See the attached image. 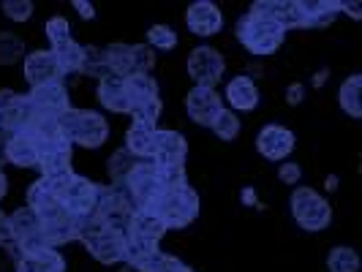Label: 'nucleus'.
<instances>
[{
	"instance_id": "obj_1",
	"label": "nucleus",
	"mask_w": 362,
	"mask_h": 272,
	"mask_svg": "<svg viewBox=\"0 0 362 272\" xmlns=\"http://www.w3.org/2000/svg\"><path fill=\"white\" fill-rule=\"evenodd\" d=\"M76 237L88 245L93 259L101 261V264H117V261L126 259V235L104 226L95 215L79 220Z\"/></svg>"
},
{
	"instance_id": "obj_2",
	"label": "nucleus",
	"mask_w": 362,
	"mask_h": 272,
	"mask_svg": "<svg viewBox=\"0 0 362 272\" xmlns=\"http://www.w3.org/2000/svg\"><path fill=\"white\" fill-rule=\"evenodd\" d=\"M57 123L71 147L79 145L85 150H95L109 139V123L90 109H69Z\"/></svg>"
},
{
	"instance_id": "obj_3",
	"label": "nucleus",
	"mask_w": 362,
	"mask_h": 272,
	"mask_svg": "<svg viewBox=\"0 0 362 272\" xmlns=\"http://www.w3.org/2000/svg\"><path fill=\"white\" fill-rule=\"evenodd\" d=\"M52 182L54 199L57 204L74 215L76 220H85L95 213V201H98V185L88 177H79V175H66L60 180H49Z\"/></svg>"
},
{
	"instance_id": "obj_4",
	"label": "nucleus",
	"mask_w": 362,
	"mask_h": 272,
	"mask_svg": "<svg viewBox=\"0 0 362 272\" xmlns=\"http://www.w3.org/2000/svg\"><path fill=\"white\" fill-rule=\"evenodd\" d=\"M235 33L240 38V44L251 54H259V57H267V54L278 52L281 44H284V36H286L275 22L259 17L254 11H248L245 17L237 19Z\"/></svg>"
},
{
	"instance_id": "obj_5",
	"label": "nucleus",
	"mask_w": 362,
	"mask_h": 272,
	"mask_svg": "<svg viewBox=\"0 0 362 272\" xmlns=\"http://www.w3.org/2000/svg\"><path fill=\"white\" fill-rule=\"evenodd\" d=\"M153 213L161 218L166 229H185L199 215V196L188 182L177 188H166Z\"/></svg>"
},
{
	"instance_id": "obj_6",
	"label": "nucleus",
	"mask_w": 362,
	"mask_h": 272,
	"mask_svg": "<svg viewBox=\"0 0 362 272\" xmlns=\"http://www.w3.org/2000/svg\"><path fill=\"white\" fill-rule=\"evenodd\" d=\"M120 191H123L128 196V201L134 204V210H147V213H153L166 188H163L161 177H158L156 163L139 161L131 169V175L126 177V182L120 185Z\"/></svg>"
},
{
	"instance_id": "obj_7",
	"label": "nucleus",
	"mask_w": 362,
	"mask_h": 272,
	"mask_svg": "<svg viewBox=\"0 0 362 272\" xmlns=\"http://www.w3.org/2000/svg\"><path fill=\"white\" fill-rule=\"evenodd\" d=\"M126 82V101H128V114L134 120H142V123H153L161 117L163 104L161 95H158V85L153 76H128Z\"/></svg>"
},
{
	"instance_id": "obj_8",
	"label": "nucleus",
	"mask_w": 362,
	"mask_h": 272,
	"mask_svg": "<svg viewBox=\"0 0 362 272\" xmlns=\"http://www.w3.org/2000/svg\"><path fill=\"white\" fill-rule=\"evenodd\" d=\"M289 207H291V215L294 220L305 229V232H322L329 226V220H332V210H329V204L322 194H316L313 188H294L291 191V199H289Z\"/></svg>"
},
{
	"instance_id": "obj_9",
	"label": "nucleus",
	"mask_w": 362,
	"mask_h": 272,
	"mask_svg": "<svg viewBox=\"0 0 362 272\" xmlns=\"http://www.w3.org/2000/svg\"><path fill=\"white\" fill-rule=\"evenodd\" d=\"M134 213H136L134 204L128 201V196L120 191V188H115V185L101 188V185H98V201H95V213H93V215L98 218L104 226L126 235V229H128V223H131V218H134Z\"/></svg>"
},
{
	"instance_id": "obj_10",
	"label": "nucleus",
	"mask_w": 362,
	"mask_h": 272,
	"mask_svg": "<svg viewBox=\"0 0 362 272\" xmlns=\"http://www.w3.org/2000/svg\"><path fill=\"white\" fill-rule=\"evenodd\" d=\"M226 63L223 54L213 49V47H197L188 54V76L194 79V88H213L223 79Z\"/></svg>"
},
{
	"instance_id": "obj_11",
	"label": "nucleus",
	"mask_w": 362,
	"mask_h": 272,
	"mask_svg": "<svg viewBox=\"0 0 362 272\" xmlns=\"http://www.w3.org/2000/svg\"><path fill=\"white\" fill-rule=\"evenodd\" d=\"M185 158H188V142L180 131H161L156 134V150H153V158L156 169L163 172H185Z\"/></svg>"
},
{
	"instance_id": "obj_12",
	"label": "nucleus",
	"mask_w": 362,
	"mask_h": 272,
	"mask_svg": "<svg viewBox=\"0 0 362 272\" xmlns=\"http://www.w3.org/2000/svg\"><path fill=\"white\" fill-rule=\"evenodd\" d=\"M30 104V114L33 117H49V120H60L71 104H69V90L63 85H44V88H33L28 95Z\"/></svg>"
},
{
	"instance_id": "obj_13",
	"label": "nucleus",
	"mask_w": 362,
	"mask_h": 272,
	"mask_svg": "<svg viewBox=\"0 0 362 272\" xmlns=\"http://www.w3.org/2000/svg\"><path fill=\"white\" fill-rule=\"evenodd\" d=\"M259 17L275 22L284 33L286 30H303L305 28V11H303V3H291V0H278V3H270V0H259L251 8Z\"/></svg>"
},
{
	"instance_id": "obj_14",
	"label": "nucleus",
	"mask_w": 362,
	"mask_h": 272,
	"mask_svg": "<svg viewBox=\"0 0 362 272\" xmlns=\"http://www.w3.org/2000/svg\"><path fill=\"white\" fill-rule=\"evenodd\" d=\"M28 120H30L28 95H19L14 90H0V131L6 136L22 134Z\"/></svg>"
},
{
	"instance_id": "obj_15",
	"label": "nucleus",
	"mask_w": 362,
	"mask_h": 272,
	"mask_svg": "<svg viewBox=\"0 0 362 272\" xmlns=\"http://www.w3.org/2000/svg\"><path fill=\"white\" fill-rule=\"evenodd\" d=\"M25 79L33 88H44V85H60L63 71L54 60L49 49H36V52L25 54Z\"/></svg>"
},
{
	"instance_id": "obj_16",
	"label": "nucleus",
	"mask_w": 362,
	"mask_h": 272,
	"mask_svg": "<svg viewBox=\"0 0 362 272\" xmlns=\"http://www.w3.org/2000/svg\"><path fill=\"white\" fill-rule=\"evenodd\" d=\"M223 109V98L213 88H194L185 95V112L197 126H213L218 112Z\"/></svg>"
},
{
	"instance_id": "obj_17",
	"label": "nucleus",
	"mask_w": 362,
	"mask_h": 272,
	"mask_svg": "<svg viewBox=\"0 0 362 272\" xmlns=\"http://www.w3.org/2000/svg\"><path fill=\"white\" fill-rule=\"evenodd\" d=\"M294 134H291L289 128L284 126H264L259 131V136H256V150L267 158V161H284L286 155H289L291 150H294Z\"/></svg>"
},
{
	"instance_id": "obj_18",
	"label": "nucleus",
	"mask_w": 362,
	"mask_h": 272,
	"mask_svg": "<svg viewBox=\"0 0 362 272\" xmlns=\"http://www.w3.org/2000/svg\"><path fill=\"white\" fill-rule=\"evenodd\" d=\"M185 22H188V30H191V33H197V36H202V38H210V36H216V33H221V28H223V14H221V8H218L216 3L197 0V3L188 6Z\"/></svg>"
},
{
	"instance_id": "obj_19",
	"label": "nucleus",
	"mask_w": 362,
	"mask_h": 272,
	"mask_svg": "<svg viewBox=\"0 0 362 272\" xmlns=\"http://www.w3.org/2000/svg\"><path fill=\"white\" fill-rule=\"evenodd\" d=\"M41 220V235L47 240L49 248H57V245H66L76 240V229H79V220L74 215H69L63 207L52 210L49 215L38 218Z\"/></svg>"
},
{
	"instance_id": "obj_20",
	"label": "nucleus",
	"mask_w": 362,
	"mask_h": 272,
	"mask_svg": "<svg viewBox=\"0 0 362 272\" xmlns=\"http://www.w3.org/2000/svg\"><path fill=\"white\" fill-rule=\"evenodd\" d=\"M71 155H74V150L69 142L41 150V153H38L41 177H44V180H60V177L71 175Z\"/></svg>"
},
{
	"instance_id": "obj_21",
	"label": "nucleus",
	"mask_w": 362,
	"mask_h": 272,
	"mask_svg": "<svg viewBox=\"0 0 362 272\" xmlns=\"http://www.w3.org/2000/svg\"><path fill=\"white\" fill-rule=\"evenodd\" d=\"M156 134H158V128L153 126V123L134 120L131 128L126 131V150L136 161H150L153 150H156Z\"/></svg>"
},
{
	"instance_id": "obj_22",
	"label": "nucleus",
	"mask_w": 362,
	"mask_h": 272,
	"mask_svg": "<svg viewBox=\"0 0 362 272\" xmlns=\"http://www.w3.org/2000/svg\"><path fill=\"white\" fill-rule=\"evenodd\" d=\"M169 229L163 226V220L156 213H147V210H136L131 223L126 229V240H139V242H161V237Z\"/></svg>"
},
{
	"instance_id": "obj_23",
	"label": "nucleus",
	"mask_w": 362,
	"mask_h": 272,
	"mask_svg": "<svg viewBox=\"0 0 362 272\" xmlns=\"http://www.w3.org/2000/svg\"><path fill=\"white\" fill-rule=\"evenodd\" d=\"M223 98L229 101V107L237 109V112H254L259 107V88L251 76H235L226 90H223Z\"/></svg>"
},
{
	"instance_id": "obj_24",
	"label": "nucleus",
	"mask_w": 362,
	"mask_h": 272,
	"mask_svg": "<svg viewBox=\"0 0 362 272\" xmlns=\"http://www.w3.org/2000/svg\"><path fill=\"white\" fill-rule=\"evenodd\" d=\"M163 259V251L156 242H139V240H126V259L136 272H153Z\"/></svg>"
},
{
	"instance_id": "obj_25",
	"label": "nucleus",
	"mask_w": 362,
	"mask_h": 272,
	"mask_svg": "<svg viewBox=\"0 0 362 272\" xmlns=\"http://www.w3.org/2000/svg\"><path fill=\"white\" fill-rule=\"evenodd\" d=\"M6 161H11L14 166H22V169L38 166V147L33 145V139L25 131L6 139Z\"/></svg>"
},
{
	"instance_id": "obj_26",
	"label": "nucleus",
	"mask_w": 362,
	"mask_h": 272,
	"mask_svg": "<svg viewBox=\"0 0 362 272\" xmlns=\"http://www.w3.org/2000/svg\"><path fill=\"white\" fill-rule=\"evenodd\" d=\"M17 272H66V261L57 254V248H44L36 254L19 256Z\"/></svg>"
},
{
	"instance_id": "obj_27",
	"label": "nucleus",
	"mask_w": 362,
	"mask_h": 272,
	"mask_svg": "<svg viewBox=\"0 0 362 272\" xmlns=\"http://www.w3.org/2000/svg\"><path fill=\"white\" fill-rule=\"evenodd\" d=\"M95 98H98V104L109 112H117V114H123L128 112V101H126V82L123 79H117V76H112L109 73L107 79H101L98 82V88H95Z\"/></svg>"
},
{
	"instance_id": "obj_28",
	"label": "nucleus",
	"mask_w": 362,
	"mask_h": 272,
	"mask_svg": "<svg viewBox=\"0 0 362 272\" xmlns=\"http://www.w3.org/2000/svg\"><path fill=\"white\" fill-rule=\"evenodd\" d=\"M28 207H30L38 218L49 215L52 210H57L60 204H57V199H54L52 182L44 180V177H41L38 182H33V185L28 188Z\"/></svg>"
},
{
	"instance_id": "obj_29",
	"label": "nucleus",
	"mask_w": 362,
	"mask_h": 272,
	"mask_svg": "<svg viewBox=\"0 0 362 272\" xmlns=\"http://www.w3.org/2000/svg\"><path fill=\"white\" fill-rule=\"evenodd\" d=\"M360 88H362V76L360 73H351L344 85H341V90H338V104H341V109H344L349 117H354V120L362 114Z\"/></svg>"
},
{
	"instance_id": "obj_30",
	"label": "nucleus",
	"mask_w": 362,
	"mask_h": 272,
	"mask_svg": "<svg viewBox=\"0 0 362 272\" xmlns=\"http://www.w3.org/2000/svg\"><path fill=\"white\" fill-rule=\"evenodd\" d=\"M8 226H11V240L19 242L28 235H36L41 229V220L30 207H22V210H14V215H8Z\"/></svg>"
},
{
	"instance_id": "obj_31",
	"label": "nucleus",
	"mask_w": 362,
	"mask_h": 272,
	"mask_svg": "<svg viewBox=\"0 0 362 272\" xmlns=\"http://www.w3.org/2000/svg\"><path fill=\"white\" fill-rule=\"evenodd\" d=\"M60 66L63 76L66 73H82V60H85V47H79L76 41L66 44V47H57V49H49Z\"/></svg>"
},
{
	"instance_id": "obj_32",
	"label": "nucleus",
	"mask_w": 362,
	"mask_h": 272,
	"mask_svg": "<svg viewBox=\"0 0 362 272\" xmlns=\"http://www.w3.org/2000/svg\"><path fill=\"white\" fill-rule=\"evenodd\" d=\"M303 11H305V28L316 30V28H327L335 14H338V3H303Z\"/></svg>"
},
{
	"instance_id": "obj_33",
	"label": "nucleus",
	"mask_w": 362,
	"mask_h": 272,
	"mask_svg": "<svg viewBox=\"0 0 362 272\" xmlns=\"http://www.w3.org/2000/svg\"><path fill=\"white\" fill-rule=\"evenodd\" d=\"M136 163H139V161H136V158L128 153L126 147H120V150H117V153H115V155L109 158V163H107L109 177H112V185H115V188H120Z\"/></svg>"
},
{
	"instance_id": "obj_34",
	"label": "nucleus",
	"mask_w": 362,
	"mask_h": 272,
	"mask_svg": "<svg viewBox=\"0 0 362 272\" xmlns=\"http://www.w3.org/2000/svg\"><path fill=\"white\" fill-rule=\"evenodd\" d=\"M327 267H329V272H360V256L354 248L338 245L327 256Z\"/></svg>"
},
{
	"instance_id": "obj_35",
	"label": "nucleus",
	"mask_w": 362,
	"mask_h": 272,
	"mask_svg": "<svg viewBox=\"0 0 362 272\" xmlns=\"http://www.w3.org/2000/svg\"><path fill=\"white\" fill-rule=\"evenodd\" d=\"M25 60V41L17 33H0V66H14Z\"/></svg>"
},
{
	"instance_id": "obj_36",
	"label": "nucleus",
	"mask_w": 362,
	"mask_h": 272,
	"mask_svg": "<svg viewBox=\"0 0 362 272\" xmlns=\"http://www.w3.org/2000/svg\"><path fill=\"white\" fill-rule=\"evenodd\" d=\"M210 128H213V134H216L218 139H223V142H235L237 136H240V120H237V114L232 109H221Z\"/></svg>"
},
{
	"instance_id": "obj_37",
	"label": "nucleus",
	"mask_w": 362,
	"mask_h": 272,
	"mask_svg": "<svg viewBox=\"0 0 362 272\" xmlns=\"http://www.w3.org/2000/svg\"><path fill=\"white\" fill-rule=\"evenodd\" d=\"M82 73H88L93 79H107L109 76V66L107 57H104V49L98 47H85V60H82Z\"/></svg>"
},
{
	"instance_id": "obj_38",
	"label": "nucleus",
	"mask_w": 362,
	"mask_h": 272,
	"mask_svg": "<svg viewBox=\"0 0 362 272\" xmlns=\"http://www.w3.org/2000/svg\"><path fill=\"white\" fill-rule=\"evenodd\" d=\"M131 60H134V76H150L156 66V52L147 44H131Z\"/></svg>"
},
{
	"instance_id": "obj_39",
	"label": "nucleus",
	"mask_w": 362,
	"mask_h": 272,
	"mask_svg": "<svg viewBox=\"0 0 362 272\" xmlns=\"http://www.w3.org/2000/svg\"><path fill=\"white\" fill-rule=\"evenodd\" d=\"M147 47L150 49H175L177 47V33L172 30V28H166V25H153L150 30H147Z\"/></svg>"
},
{
	"instance_id": "obj_40",
	"label": "nucleus",
	"mask_w": 362,
	"mask_h": 272,
	"mask_svg": "<svg viewBox=\"0 0 362 272\" xmlns=\"http://www.w3.org/2000/svg\"><path fill=\"white\" fill-rule=\"evenodd\" d=\"M47 38H49V44H52V49H57V47H66V44H71V28H69V22L63 17H52L49 22H47Z\"/></svg>"
},
{
	"instance_id": "obj_41",
	"label": "nucleus",
	"mask_w": 362,
	"mask_h": 272,
	"mask_svg": "<svg viewBox=\"0 0 362 272\" xmlns=\"http://www.w3.org/2000/svg\"><path fill=\"white\" fill-rule=\"evenodd\" d=\"M0 8H3L6 17L14 19V22H28V19L33 17V8H36V6H33L30 0H6Z\"/></svg>"
},
{
	"instance_id": "obj_42",
	"label": "nucleus",
	"mask_w": 362,
	"mask_h": 272,
	"mask_svg": "<svg viewBox=\"0 0 362 272\" xmlns=\"http://www.w3.org/2000/svg\"><path fill=\"white\" fill-rule=\"evenodd\" d=\"M303 177V169L297 166V163H284L281 169H278V180L284 182V185H294L297 188V180Z\"/></svg>"
},
{
	"instance_id": "obj_43",
	"label": "nucleus",
	"mask_w": 362,
	"mask_h": 272,
	"mask_svg": "<svg viewBox=\"0 0 362 272\" xmlns=\"http://www.w3.org/2000/svg\"><path fill=\"white\" fill-rule=\"evenodd\" d=\"M153 272H194L191 267H185L177 256H169V254H163V259H161V264L156 267Z\"/></svg>"
},
{
	"instance_id": "obj_44",
	"label": "nucleus",
	"mask_w": 362,
	"mask_h": 272,
	"mask_svg": "<svg viewBox=\"0 0 362 272\" xmlns=\"http://www.w3.org/2000/svg\"><path fill=\"white\" fill-rule=\"evenodd\" d=\"M8 242H14L11 240V226H8V215L0 213V248H6Z\"/></svg>"
},
{
	"instance_id": "obj_45",
	"label": "nucleus",
	"mask_w": 362,
	"mask_h": 272,
	"mask_svg": "<svg viewBox=\"0 0 362 272\" xmlns=\"http://www.w3.org/2000/svg\"><path fill=\"white\" fill-rule=\"evenodd\" d=\"M303 95H305V88H303V85H291L289 90H286V101H289L291 107H297V104L303 101Z\"/></svg>"
},
{
	"instance_id": "obj_46",
	"label": "nucleus",
	"mask_w": 362,
	"mask_h": 272,
	"mask_svg": "<svg viewBox=\"0 0 362 272\" xmlns=\"http://www.w3.org/2000/svg\"><path fill=\"white\" fill-rule=\"evenodd\" d=\"M74 8L82 14V19H93V17H95V8H93L90 3H82V0H76V3H74Z\"/></svg>"
},
{
	"instance_id": "obj_47",
	"label": "nucleus",
	"mask_w": 362,
	"mask_h": 272,
	"mask_svg": "<svg viewBox=\"0 0 362 272\" xmlns=\"http://www.w3.org/2000/svg\"><path fill=\"white\" fill-rule=\"evenodd\" d=\"M338 11H349L351 19H360V6L357 3H338Z\"/></svg>"
},
{
	"instance_id": "obj_48",
	"label": "nucleus",
	"mask_w": 362,
	"mask_h": 272,
	"mask_svg": "<svg viewBox=\"0 0 362 272\" xmlns=\"http://www.w3.org/2000/svg\"><path fill=\"white\" fill-rule=\"evenodd\" d=\"M6 191H8V180H6V175L0 172V199L6 196Z\"/></svg>"
}]
</instances>
